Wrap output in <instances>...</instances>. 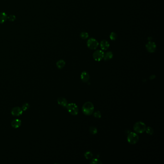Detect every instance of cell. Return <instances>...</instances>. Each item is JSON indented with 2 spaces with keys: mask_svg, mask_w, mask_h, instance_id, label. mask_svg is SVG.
<instances>
[{
  "mask_svg": "<svg viewBox=\"0 0 164 164\" xmlns=\"http://www.w3.org/2000/svg\"><path fill=\"white\" fill-rule=\"evenodd\" d=\"M30 104L28 103H25L24 104H23L21 108L23 111H26L27 110L29 109L30 108Z\"/></svg>",
  "mask_w": 164,
  "mask_h": 164,
  "instance_id": "21",
  "label": "cell"
},
{
  "mask_svg": "<svg viewBox=\"0 0 164 164\" xmlns=\"http://www.w3.org/2000/svg\"><path fill=\"white\" fill-rule=\"evenodd\" d=\"M109 43L106 40H103L100 43V47L103 50H107L109 48Z\"/></svg>",
  "mask_w": 164,
  "mask_h": 164,
  "instance_id": "11",
  "label": "cell"
},
{
  "mask_svg": "<svg viewBox=\"0 0 164 164\" xmlns=\"http://www.w3.org/2000/svg\"><path fill=\"white\" fill-rule=\"evenodd\" d=\"M94 107L93 103L91 102H86L82 106V110L83 113L86 115H90L93 114Z\"/></svg>",
  "mask_w": 164,
  "mask_h": 164,
  "instance_id": "1",
  "label": "cell"
},
{
  "mask_svg": "<svg viewBox=\"0 0 164 164\" xmlns=\"http://www.w3.org/2000/svg\"><path fill=\"white\" fill-rule=\"evenodd\" d=\"M12 127L15 128H17L20 127L21 125V121L19 119H16L13 120L11 123Z\"/></svg>",
  "mask_w": 164,
  "mask_h": 164,
  "instance_id": "12",
  "label": "cell"
},
{
  "mask_svg": "<svg viewBox=\"0 0 164 164\" xmlns=\"http://www.w3.org/2000/svg\"><path fill=\"white\" fill-rule=\"evenodd\" d=\"M65 61L63 60H60L56 63V66L59 69H62L65 66Z\"/></svg>",
  "mask_w": 164,
  "mask_h": 164,
  "instance_id": "15",
  "label": "cell"
},
{
  "mask_svg": "<svg viewBox=\"0 0 164 164\" xmlns=\"http://www.w3.org/2000/svg\"><path fill=\"white\" fill-rule=\"evenodd\" d=\"M146 48L148 52L149 53H152L154 52L156 50V46L155 43L152 41H150L146 45Z\"/></svg>",
  "mask_w": 164,
  "mask_h": 164,
  "instance_id": "7",
  "label": "cell"
},
{
  "mask_svg": "<svg viewBox=\"0 0 164 164\" xmlns=\"http://www.w3.org/2000/svg\"><path fill=\"white\" fill-rule=\"evenodd\" d=\"M90 75L86 71H83L80 75L81 80L84 82H88L90 79Z\"/></svg>",
  "mask_w": 164,
  "mask_h": 164,
  "instance_id": "9",
  "label": "cell"
},
{
  "mask_svg": "<svg viewBox=\"0 0 164 164\" xmlns=\"http://www.w3.org/2000/svg\"><path fill=\"white\" fill-rule=\"evenodd\" d=\"M90 163L93 164H102V162L100 160H99V159L95 158V159H93L91 160Z\"/></svg>",
  "mask_w": 164,
  "mask_h": 164,
  "instance_id": "22",
  "label": "cell"
},
{
  "mask_svg": "<svg viewBox=\"0 0 164 164\" xmlns=\"http://www.w3.org/2000/svg\"><path fill=\"white\" fill-rule=\"evenodd\" d=\"M104 53L102 50H97L93 54V58L96 61H101L104 57Z\"/></svg>",
  "mask_w": 164,
  "mask_h": 164,
  "instance_id": "6",
  "label": "cell"
},
{
  "mask_svg": "<svg viewBox=\"0 0 164 164\" xmlns=\"http://www.w3.org/2000/svg\"><path fill=\"white\" fill-rule=\"evenodd\" d=\"M57 103L60 105H61L64 107H66L67 105L68 104L67 99L66 98L62 97H59L58 99Z\"/></svg>",
  "mask_w": 164,
  "mask_h": 164,
  "instance_id": "10",
  "label": "cell"
},
{
  "mask_svg": "<svg viewBox=\"0 0 164 164\" xmlns=\"http://www.w3.org/2000/svg\"><path fill=\"white\" fill-rule=\"evenodd\" d=\"M133 129L137 133H142L145 131L146 125L143 122H137L134 125Z\"/></svg>",
  "mask_w": 164,
  "mask_h": 164,
  "instance_id": "2",
  "label": "cell"
},
{
  "mask_svg": "<svg viewBox=\"0 0 164 164\" xmlns=\"http://www.w3.org/2000/svg\"><path fill=\"white\" fill-rule=\"evenodd\" d=\"M155 78V75H152V76H151V77H150V79H153L154 78Z\"/></svg>",
  "mask_w": 164,
  "mask_h": 164,
  "instance_id": "25",
  "label": "cell"
},
{
  "mask_svg": "<svg viewBox=\"0 0 164 164\" xmlns=\"http://www.w3.org/2000/svg\"><path fill=\"white\" fill-rule=\"evenodd\" d=\"M84 156L87 159H90L92 157L93 154L91 152L87 151L84 153Z\"/></svg>",
  "mask_w": 164,
  "mask_h": 164,
  "instance_id": "16",
  "label": "cell"
},
{
  "mask_svg": "<svg viewBox=\"0 0 164 164\" xmlns=\"http://www.w3.org/2000/svg\"><path fill=\"white\" fill-rule=\"evenodd\" d=\"M80 36L81 37V38L83 40H86L87 39L88 37H89V34L87 32H82V33H81V34H80Z\"/></svg>",
  "mask_w": 164,
  "mask_h": 164,
  "instance_id": "17",
  "label": "cell"
},
{
  "mask_svg": "<svg viewBox=\"0 0 164 164\" xmlns=\"http://www.w3.org/2000/svg\"><path fill=\"white\" fill-rule=\"evenodd\" d=\"M90 132L93 135H95L97 133V128L93 127H91L90 128Z\"/></svg>",
  "mask_w": 164,
  "mask_h": 164,
  "instance_id": "20",
  "label": "cell"
},
{
  "mask_svg": "<svg viewBox=\"0 0 164 164\" xmlns=\"http://www.w3.org/2000/svg\"><path fill=\"white\" fill-rule=\"evenodd\" d=\"M145 130H146V133L149 135H152L154 132L153 129L151 127H148L147 128H146Z\"/></svg>",
  "mask_w": 164,
  "mask_h": 164,
  "instance_id": "18",
  "label": "cell"
},
{
  "mask_svg": "<svg viewBox=\"0 0 164 164\" xmlns=\"http://www.w3.org/2000/svg\"><path fill=\"white\" fill-rule=\"evenodd\" d=\"M93 115L96 118H100L101 117V113L100 111H97L93 113Z\"/></svg>",
  "mask_w": 164,
  "mask_h": 164,
  "instance_id": "23",
  "label": "cell"
},
{
  "mask_svg": "<svg viewBox=\"0 0 164 164\" xmlns=\"http://www.w3.org/2000/svg\"><path fill=\"white\" fill-rule=\"evenodd\" d=\"M117 38V34L115 32H112L110 35V38L112 41H115Z\"/></svg>",
  "mask_w": 164,
  "mask_h": 164,
  "instance_id": "19",
  "label": "cell"
},
{
  "mask_svg": "<svg viewBox=\"0 0 164 164\" xmlns=\"http://www.w3.org/2000/svg\"><path fill=\"white\" fill-rule=\"evenodd\" d=\"M23 111L21 107H15L11 110V114L13 115L18 116L21 115L23 113Z\"/></svg>",
  "mask_w": 164,
  "mask_h": 164,
  "instance_id": "8",
  "label": "cell"
},
{
  "mask_svg": "<svg viewBox=\"0 0 164 164\" xmlns=\"http://www.w3.org/2000/svg\"><path fill=\"white\" fill-rule=\"evenodd\" d=\"M67 111L72 115H77L79 113V108L76 104L70 103L67 104Z\"/></svg>",
  "mask_w": 164,
  "mask_h": 164,
  "instance_id": "3",
  "label": "cell"
},
{
  "mask_svg": "<svg viewBox=\"0 0 164 164\" xmlns=\"http://www.w3.org/2000/svg\"><path fill=\"white\" fill-rule=\"evenodd\" d=\"M8 18V16L6 13H0V24L5 23Z\"/></svg>",
  "mask_w": 164,
  "mask_h": 164,
  "instance_id": "13",
  "label": "cell"
},
{
  "mask_svg": "<svg viewBox=\"0 0 164 164\" xmlns=\"http://www.w3.org/2000/svg\"><path fill=\"white\" fill-rule=\"evenodd\" d=\"M113 54L111 52H108L105 54L104 55L103 59L105 61H107L113 58Z\"/></svg>",
  "mask_w": 164,
  "mask_h": 164,
  "instance_id": "14",
  "label": "cell"
},
{
  "mask_svg": "<svg viewBox=\"0 0 164 164\" xmlns=\"http://www.w3.org/2000/svg\"><path fill=\"white\" fill-rule=\"evenodd\" d=\"M16 19V17H15V15H11L10 16H9L8 17V18H7V19L9 20V21H14Z\"/></svg>",
  "mask_w": 164,
  "mask_h": 164,
  "instance_id": "24",
  "label": "cell"
},
{
  "mask_svg": "<svg viewBox=\"0 0 164 164\" xmlns=\"http://www.w3.org/2000/svg\"><path fill=\"white\" fill-rule=\"evenodd\" d=\"M87 45L89 48L91 50H95L97 48L99 43L95 39L91 38L88 40Z\"/></svg>",
  "mask_w": 164,
  "mask_h": 164,
  "instance_id": "5",
  "label": "cell"
},
{
  "mask_svg": "<svg viewBox=\"0 0 164 164\" xmlns=\"http://www.w3.org/2000/svg\"><path fill=\"white\" fill-rule=\"evenodd\" d=\"M139 140V136L137 134L131 132L128 134L127 140L128 142L131 144H134L136 143Z\"/></svg>",
  "mask_w": 164,
  "mask_h": 164,
  "instance_id": "4",
  "label": "cell"
}]
</instances>
